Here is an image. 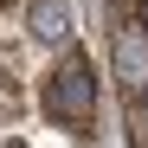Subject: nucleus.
<instances>
[{"label":"nucleus","mask_w":148,"mask_h":148,"mask_svg":"<svg viewBox=\"0 0 148 148\" xmlns=\"http://www.w3.org/2000/svg\"><path fill=\"white\" fill-rule=\"evenodd\" d=\"M45 110H52V122H64V129H90L97 122V77H90L84 52H64L58 71L45 77Z\"/></svg>","instance_id":"f257e3e1"},{"label":"nucleus","mask_w":148,"mask_h":148,"mask_svg":"<svg viewBox=\"0 0 148 148\" xmlns=\"http://www.w3.org/2000/svg\"><path fill=\"white\" fill-rule=\"evenodd\" d=\"M116 71H122V84H129V97L148 90V39H142L135 26L116 32Z\"/></svg>","instance_id":"f03ea898"},{"label":"nucleus","mask_w":148,"mask_h":148,"mask_svg":"<svg viewBox=\"0 0 148 148\" xmlns=\"http://www.w3.org/2000/svg\"><path fill=\"white\" fill-rule=\"evenodd\" d=\"M26 26L45 45H64L71 39V0H26Z\"/></svg>","instance_id":"7ed1b4c3"},{"label":"nucleus","mask_w":148,"mask_h":148,"mask_svg":"<svg viewBox=\"0 0 148 148\" xmlns=\"http://www.w3.org/2000/svg\"><path fill=\"white\" fill-rule=\"evenodd\" d=\"M135 32L148 39V0H135Z\"/></svg>","instance_id":"20e7f679"}]
</instances>
